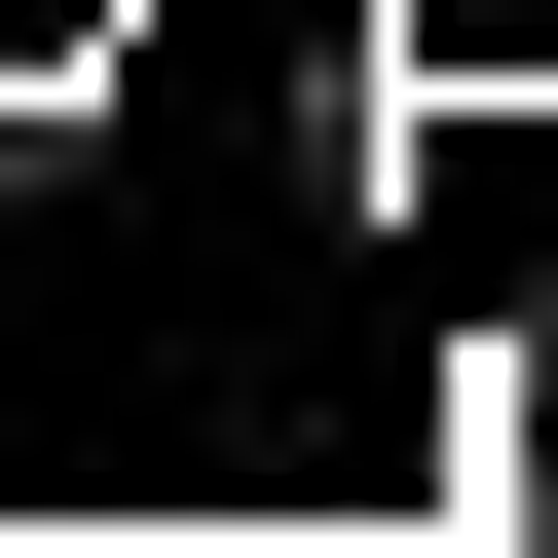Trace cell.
<instances>
[{"instance_id": "cell-2", "label": "cell", "mask_w": 558, "mask_h": 558, "mask_svg": "<svg viewBox=\"0 0 558 558\" xmlns=\"http://www.w3.org/2000/svg\"><path fill=\"white\" fill-rule=\"evenodd\" d=\"M0 38H75V0H0Z\"/></svg>"}, {"instance_id": "cell-1", "label": "cell", "mask_w": 558, "mask_h": 558, "mask_svg": "<svg viewBox=\"0 0 558 558\" xmlns=\"http://www.w3.org/2000/svg\"><path fill=\"white\" fill-rule=\"evenodd\" d=\"M521 558H558V410H521Z\"/></svg>"}]
</instances>
